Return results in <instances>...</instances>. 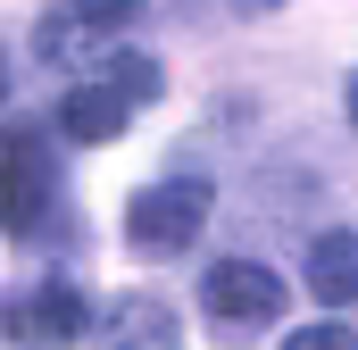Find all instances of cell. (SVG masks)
<instances>
[{
    "label": "cell",
    "mask_w": 358,
    "mask_h": 350,
    "mask_svg": "<svg viewBox=\"0 0 358 350\" xmlns=\"http://www.w3.org/2000/svg\"><path fill=\"white\" fill-rule=\"evenodd\" d=\"M283 350H358V326H300V334H283Z\"/></svg>",
    "instance_id": "9"
},
{
    "label": "cell",
    "mask_w": 358,
    "mask_h": 350,
    "mask_svg": "<svg viewBox=\"0 0 358 350\" xmlns=\"http://www.w3.org/2000/svg\"><path fill=\"white\" fill-rule=\"evenodd\" d=\"M92 342L100 350H183V326L159 292H125V300H108L92 317Z\"/></svg>",
    "instance_id": "5"
},
{
    "label": "cell",
    "mask_w": 358,
    "mask_h": 350,
    "mask_svg": "<svg viewBox=\"0 0 358 350\" xmlns=\"http://www.w3.org/2000/svg\"><path fill=\"white\" fill-rule=\"evenodd\" d=\"M0 100H8V59H0Z\"/></svg>",
    "instance_id": "13"
},
{
    "label": "cell",
    "mask_w": 358,
    "mask_h": 350,
    "mask_svg": "<svg viewBox=\"0 0 358 350\" xmlns=\"http://www.w3.org/2000/svg\"><path fill=\"white\" fill-rule=\"evenodd\" d=\"M50 150L34 134H0V225L8 234H34L50 217Z\"/></svg>",
    "instance_id": "3"
},
{
    "label": "cell",
    "mask_w": 358,
    "mask_h": 350,
    "mask_svg": "<svg viewBox=\"0 0 358 350\" xmlns=\"http://www.w3.org/2000/svg\"><path fill=\"white\" fill-rule=\"evenodd\" d=\"M200 300L217 309V326H259V317L283 309V275L267 259H217L208 284H200Z\"/></svg>",
    "instance_id": "4"
},
{
    "label": "cell",
    "mask_w": 358,
    "mask_h": 350,
    "mask_svg": "<svg viewBox=\"0 0 358 350\" xmlns=\"http://www.w3.org/2000/svg\"><path fill=\"white\" fill-rule=\"evenodd\" d=\"M234 8H242V17H259V8H283V0H234Z\"/></svg>",
    "instance_id": "12"
},
{
    "label": "cell",
    "mask_w": 358,
    "mask_h": 350,
    "mask_svg": "<svg viewBox=\"0 0 358 350\" xmlns=\"http://www.w3.org/2000/svg\"><path fill=\"white\" fill-rule=\"evenodd\" d=\"M308 292L325 309H350L358 300V225H334V234L308 242Z\"/></svg>",
    "instance_id": "7"
},
{
    "label": "cell",
    "mask_w": 358,
    "mask_h": 350,
    "mask_svg": "<svg viewBox=\"0 0 358 350\" xmlns=\"http://www.w3.org/2000/svg\"><path fill=\"white\" fill-rule=\"evenodd\" d=\"M342 108H350V125H358V67H350V84H342Z\"/></svg>",
    "instance_id": "11"
},
{
    "label": "cell",
    "mask_w": 358,
    "mask_h": 350,
    "mask_svg": "<svg viewBox=\"0 0 358 350\" xmlns=\"http://www.w3.org/2000/svg\"><path fill=\"white\" fill-rule=\"evenodd\" d=\"M84 334H92V309H84V284L76 275H50V284H34L8 309V342L17 350H76Z\"/></svg>",
    "instance_id": "2"
},
{
    "label": "cell",
    "mask_w": 358,
    "mask_h": 350,
    "mask_svg": "<svg viewBox=\"0 0 358 350\" xmlns=\"http://www.w3.org/2000/svg\"><path fill=\"white\" fill-rule=\"evenodd\" d=\"M125 125H134V100L117 84H76L59 100V134H67V142H92V150H100V142H117Z\"/></svg>",
    "instance_id": "6"
},
{
    "label": "cell",
    "mask_w": 358,
    "mask_h": 350,
    "mask_svg": "<svg viewBox=\"0 0 358 350\" xmlns=\"http://www.w3.org/2000/svg\"><path fill=\"white\" fill-rule=\"evenodd\" d=\"M134 8H142V0H67V17H76L84 34H108V25H125Z\"/></svg>",
    "instance_id": "8"
},
{
    "label": "cell",
    "mask_w": 358,
    "mask_h": 350,
    "mask_svg": "<svg viewBox=\"0 0 358 350\" xmlns=\"http://www.w3.org/2000/svg\"><path fill=\"white\" fill-rule=\"evenodd\" d=\"M208 209H217L208 175H159V183H142V192L125 200V242H134L142 259H176V251L200 242Z\"/></svg>",
    "instance_id": "1"
},
{
    "label": "cell",
    "mask_w": 358,
    "mask_h": 350,
    "mask_svg": "<svg viewBox=\"0 0 358 350\" xmlns=\"http://www.w3.org/2000/svg\"><path fill=\"white\" fill-rule=\"evenodd\" d=\"M117 92L125 100H159V67L150 59H117Z\"/></svg>",
    "instance_id": "10"
}]
</instances>
